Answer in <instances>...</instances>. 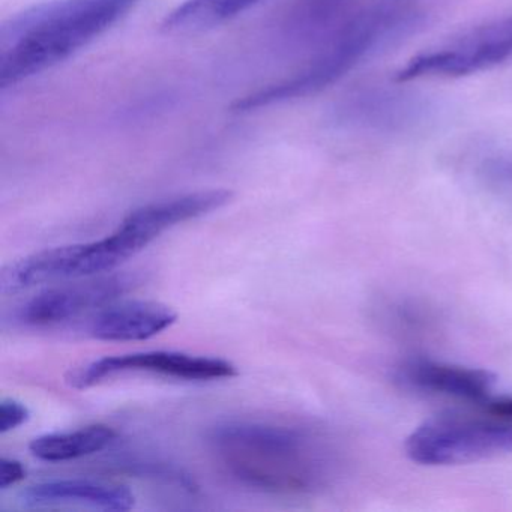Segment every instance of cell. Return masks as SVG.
Returning a JSON list of instances; mask_svg holds the SVG:
<instances>
[{"instance_id":"10","label":"cell","mask_w":512,"mask_h":512,"mask_svg":"<svg viewBox=\"0 0 512 512\" xmlns=\"http://www.w3.org/2000/svg\"><path fill=\"white\" fill-rule=\"evenodd\" d=\"M176 319L178 313L161 302H113L92 314L86 331L97 340L142 341L166 331Z\"/></svg>"},{"instance_id":"13","label":"cell","mask_w":512,"mask_h":512,"mask_svg":"<svg viewBox=\"0 0 512 512\" xmlns=\"http://www.w3.org/2000/svg\"><path fill=\"white\" fill-rule=\"evenodd\" d=\"M259 0H187L166 17V32L197 31L232 19L256 5Z\"/></svg>"},{"instance_id":"8","label":"cell","mask_w":512,"mask_h":512,"mask_svg":"<svg viewBox=\"0 0 512 512\" xmlns=\"http://www.w3.org/2000/svg\"><path fill=\"white\" fill-rule=\"evenodd\" d=\"M149 373L190 382L232 379L238 368L227 359L190 355L172 350L107 356L89 362L68 374L67 382L76 389H88L116 374Z\"/></svg>"},{"instance_id":"14","label":"cell","mask_w":512,"mask_h":512,"mask_svg":"<svg viewBox=\"0 0 512 512\" xmlns=\"http://www.w3.org/2000/svg\"><path fill=\"white\" fill-rule=\"evenodd\" d=\"M31 418V410L22 401L4 398L0 401V434L16 430Z\"/></svg>"},{"instance_id":"2","label":"cell","mask_w":512,"mask_h":512,"mask_svg":"<svg viewBox=\"0 0 512 512\" xmlns=\"http://www.w3.org/2000/svg\"><path fill=\"white\" fill-rule=\"evenodd\" d=\"M428 8L430 0H365L335 40L311 55L298 73L236 101L233 109L253 112L322 91L349 73L368 53L418 26Z\"/></svg>"},{"instance_id":"5","label":"cell","mask_w":512,"mask_h":512,"mask_svg":"<svg viewBox=\"0 0 512 512\" xmlns=\"http://www.w3.org/2000/svg\"><path fill=\"white\" fill-rule=\"evenodd\" d=\"M407 457L424 466L473 463L512 452V421L482 416H434L404 443Z\"/></svg>"},{"instance_id":"7","label":"cell","mask_w":512,"mask_h":512,"mask_svg":"<svg viewBox=\"0 0 512 512\" xmlns=\"http://www.w3.org/2000/svg\"><path fill=\"white\" fill-rule=\"evenodd\" d=\"M142 283L139 274L116 272L65 283L32 296L14 310L13 322L26 328H47L97 311L127 295Z\"/></svg>"},{"instance_id":"4","label":"cell","mask_w":512,"mask_h":512,"mask_svg":"<svg viewBox=\"0 0 512 512\" xmlns=\"http://www.w3.org/2000/svg\"><path fill=\"white\" fill-rule=\"evenodd\" d=\"M155 241L130 217L100 241L47 248L11 263L0 274L2 295L53 281L82 280L107 274Z\"/></svg>"},{"instance_id":"16","label":"cell","mask_w":512,"mask_h":512,"mask_svg":"<svg viewBox=\"0 0 512 512\" xmlns=\"http://www.w3.org/2000/svg\"><path fill=\"white\" fill-rule=\"evenodd\" d=\"M482 412L494 418L512 421V397H491L488 395L484 401L479 403Z\"/></svg>"},{"instance_id":"3","label":"cell","mask_w":512,"mask_h":512,"mask_svg":"<svg viewBox=\"0 0 512 512\" xmlns=\"http://www.w3.org/2000/svg\"><path fill=\"white\" fill-rule=\"evenodd\" d=\"M137 0H61L28 14L4 38L0 86L49 70L115 25Z\"/></svg>"},{"instance_id":"11","label":"cell","mask_w":512,"mask_h":512,"mask_svg":"<svg viewBox=\"0 0 512 512\" xmlns=\"http://www.w3.org/2000/svg\"><path fill=\"white\" fill-rule=\"evenodd\" d=\"M400 379L419 391L481 403L490 395L496 376L481 368L461 367L431 359L404 362Z\"/></svg>"},{"instance_id":"12","label":"cell","mask_w":512,"mask_h":512,"mask_svg":"<svg viewBox=\"0 0 512 512\" xmlns=\"http://www.w3.org/2000/svg\"><path fill=\"white\" fill-rule=\"evenodd\" d=\"M116 439H118V433L115 428L104 424H92L77 430L35 437L29 443V451L38 460L62 463V461L77 460V458L97 454L109 448Z\"/></svg>"},{"instance_id":"9","label":"cell","mask_w":512,"mask_h":512,"mask_svg":"<svg viewBox=\"0 0 512 512\" xmlns=\"http://www.w3.org/2000/svg\"><path fill=\"white\" fill-rule=\"evenodd\" d=\"M17 500L29 509L88 506L103 511H128L136 503V496L125 485L92 479H53L23 488Z\"/></svg>"},{"instance_id":"17","label":"cell","mask_w":512,"mask_h":512,"mask_svg":"<svg viewBox=\"0 0 512 512\" xmlns=\"http://www.w3.org/2000/svg\"><path fill=\"white\" fill-rule=\"evenodd\" d=\"M487 173L499 181L509 182L512 184V161L493 160L487 164Z\"/></svg>"},{"instance_id":"15","label":"cell","mask_w":512,"mask_h":512,"mask_svg":"<svg viewBox=\"0 0 512 512\" xmlns=\"http://www.w3.org/2000/svg\"><path fill=\"white\" fill-rule=\"evenodd\" d=\"M25 464L14 458L2 457L0 460V490H7L26 478Z\"/></svg>"},{"instance_id":"1","label":"cell","mask_w":512,"mask_h":512,"mask_svg":"<svg viewBox=\"0 0 512 512\" xmlns=\"http://www.w3.org/2000/svg\"><path fill=\"white\" fill-rule=\"evenodd\" d=\"M208 445L233 479L266 493H314L334 473V452L308 428L262 421L221 422L209 430Z\"/></svg>"},{"instance_id":"6","label":"cell","mask_w":512,"mask_h":512,"mask_svg":"<svg viewBox=\"0 0 512 512\" xmlns=\"http://www.w3.org/2000/svg\"><path fill=\"white\" fill-rule=\"evenodd\" d=\"M512 58V14L476 26L448 43L419 53L397 74L398 83L425 77H464Z\"/></svg>"}]
</instances>
